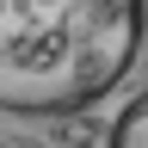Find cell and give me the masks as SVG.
Returning a JSON list of instances; mask_svg holds the SVG:
<instances>
[{
  "label": "cell",
  "mask_w": 148,
  "mask_h": 148,
  "mask_svg": "<svg viewBox=\"0 0 148 148\" xmlns=\"http://www.w3.org/2000/svg\"><path fill=\"white\" fill-rule=\"evenodd\" d=\"M148 43V0H0V117H80L111 99Z\"/></svg>",
  "instance_id": "1"
},
{
  "label": "cell",
  "mask_w": 148,
  "mask_h": 148,
  "mask_svg": "<svg viewBox=\"0 0 148 148\" xmlns=\"http://www.w3.org/2000/svg\"><path fill=\"white\" fill-rule=\"evenodd\" d=\"M111 148H148V92H136V99L117 111V123H111Z\"/></svg>",
  "instance_id": "2"
}]
</instances>
